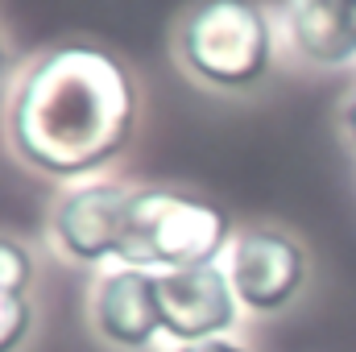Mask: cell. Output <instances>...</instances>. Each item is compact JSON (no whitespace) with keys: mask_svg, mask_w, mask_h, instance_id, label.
I'll use <instances>...</instances> for the list:
<instances>
[{"mask_svg":"<svg viewBox=\"0 0 356 352\" xmlns=\"http://www.w3.org/2000/svg\"><path fill=\"white\" fill-rule=\"evenodd\" d=\"M124 207H129V191H120L112 182L79 186V191H71L58 203L54 237L75 262L116 257L120 253V237H124Z\"/></svg>","mask_w":356,"mask_h":352,"instance_id":"6","label":"cell"},{"mask_svg":"<svg viewBox=\"0 0 356 352\" xmlns=\"http://www.w3.org/2000/svg\"><path fill=\"white\" fill-rule=\"evenodd\" d=\"M290 29L307 58L348 63L356 54V0H298Z\"/></svg>","mask_w":356,"mask_h":352,"instance_id":"8","label":"cell"},{"mask_svg":"<svg viewBox=\"0 0 356 352\" xmlns=\"http://www.w3.org/2000/svg\"><path fill=\"white\" fill-rule=\"evenodd\" d=\"M137 125V88L120 58L71 42L50 50L13 99L17 154L46 175H88L112 162Z\"/></svg>","mask_w":356,"mask_h":352,"instance_id":"1","label":"cell"},{"mask_svg":"<svg viewBox=\"0 0 356 352\" xmlns=\"http://www.w3.org/2000/svg\"><path fill=\"white\" fill-rule=\"evenodd\" d=\"M158 307H162V332L186 344H199L232 328L236 290H232V278L220 273L216 265L166 269L158 273Z\"/></svg>","mask_w":356,"mask_h":352,"instance_id":"4","label":"cell"},{"mask_svg":"<svg viewBox=\"0 0 356 352\" xmlns=\"http://www.w3.org/2000/svg\"><path fill=\"white\" fill-rule=\"evenodd\" d=\"M29 278H33V262H29V253H25L17 241H4V237H0V290H17V294H25Z\"/></svg>","mask_w":356,"mask_h":352,"instance_id":"10","label":"cell"},{"mask_svg":"<svg viewBox=\"0 0 356 352\" xmlns=\"http://www.w3.org/2000/svg\"><path fill=\"white\" fill-rule=\"evenodd\" d=\"M178 352H245V349H236L228 340H199V344H182Z\"/></svg>","mask_w":356,"mask_h":352,"instance_id":"11","label":"cell"},{"mask_svg":"<svg viewBox=\"0 0 356 352\" xmlns=\"http://www.w3.org/2000/svg\"><path fill=\"white\" fill-rule=\"evenodd\" d=\"M95 323L104 340L120 349H145L162 332V307H158V273L120 265L108 273L95 290Z\"/></svg>","mask_w":356,"mask_h":352,"instance_id":"7","label":"cell"},{"mask_svg":"<svg viewBox=\"0 0 356 352\" xmlns=\"http://www.w3.org/2000/svg\"><path fill=\"white\" fill-rule=\"evenodd\" d=\"M302 273H307L302 249L269 228L245 232L232 249V269H228L236 298L253 311H282L298 294Z\"/></svg>","mask_w":356,"mask_h":352,"instance_id":"5","label":"cell"},{"mask_svg":"<svg viewBox=\"0 0 356 352\" xmlns=\"http://www.w3.org/2000/svg\"><path fill=\"white\" fill-rule=\"evenodd\" d=\"M4 67H8V54H4V42H0V79H4Z\"/></svg>","mask_w":356,"mask_h":352,"instance_id":"13","label":"cell"},{"mask_svg":"<svg viewBox=\"0 0 356 352\" xmlns=\"http://www.w3.org/2000/svg\"><path fill=\"white\" fill-rule=\"evenodd\" d=\"M186 67L216 88H253L269 71V21L249 0H203L182 21Z\"/></svg>","mask_w":356,"mask_h":352,"instance_id":"3","label":"cell"},{"mask_svg":"<svg viewBox=\"0 0 356 352\" xmlns=\"http://www.w3.org/2000/svg\"><path fill=\"white\" fill-rule=\"evenodd\" d=\"M29 332V303L17 290H0V352L21 349Z\"/></svg>","mask_w":356,"mask_h":352,"instance_id":"9","label":"cell"},{"mask_svg":"<svg viewBox=\"0 0 356 352\" xmlns=\"http://www.w3.org/2000/svg\"><path fill=\"white\" fill-rule=\"evenodd\" d=\"M228 211L182 195V191H133L124 207V237L120 262L137 269H195L216 265V253L228 241Z\"/></svg>","mask_w":356,"mask_h":352,"instance_id":"2","label":"cell"},{"mask_svg":"<svg viewBox=\"0 0 356 352\" xmlns=\"http://www.w3.org/2000/svg\"><path fill=\"white\" fill-rule=\"evenodd\" d=\"M344 129H348V137L356 141V99L348 104V112H344Z\"/></svg>","mask_w":356,"mask_h":352,"instance_id":"12","label":"cell"}]
</instances>
